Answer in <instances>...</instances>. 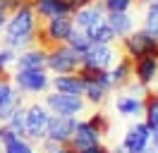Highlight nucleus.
<instances>
[{
  "instance_id": "nucleus-1",
  "label": "nucleus",
  "mask_w": 158,
  "mask_h": 153,
  "mask_svg": "<svg viewBox=\"0 0 158 153\" xmlns=\"http://www.w3.org/2000/svg\"><path fill=\"white\" fill-rule=\"evenodd\" d=\"M36 14L31 10L29 0H24L19 7L12 12V17L5 24V46L12 50H29L34 48V31H36Z\"/></svg>"
},
{
  "instance_id": "nucleus-2",
  "label": "nucleus",
  "mask_w": 158,
  "mask_h": 153,
  "mask_svg": "<svg viewBox=\"0 0 158 153\" xmlns=\"http://www.w3.org/2000/svg\"><path fill=\"white\" fill-rule=\"evenodd\" d=\"M120 48L132 60H139V57H158V36L151 34V31H146V29L129 31L127 36L120 38Z\"/></svg>"
},
{
  "instance_id": "nucleus-3",
  "label": "nucleus",
  "mask_w": 158,
  "mask_h": 153,
  "mask_svg": "<svg viewBox=\"0 0 158 153\" xmlns=\"http://www.w3.org/2000/svg\"><path fill=\"white\" fill-rule=\"evenodd\" d=\"M79 65H81V55L77 50H72L67 43H60L53 50H48L46 69L55 72V74H74Z\"/></svg>"
},
{
  "instance_id": "nucleus-4",
  "label": "nucleus",
  "mask_w": 158,
  "mask_h": 153,
  "mask_svg": "<svg viewBox=\"0 0 158 153\" xmlns=\"http://www.w3.org/2000/svg\"><path fill=\"white\" fill-rule=\"evenodd\" d=\"M48 108L41 103H31L24 108V139L29 141H43L46 139V127H48Z\"/></svg>"
},
{
  "instance_id": "nucleus-5",
  "label": "nucleus",
  "mask_w": 158,
  "mask_h": 153,
  "mask_svg": "<svg viewBox=\"0 0 158 153\" xmlns=\"http://www.w3.org/2000/svg\"><path fill=\"white\" fill-rule=\"evenodd\" d=\"M12 84L17 86L19 93H43L48 91L50 79L46 69H17L12 76Z\"/></svg>"
},
{
  "instance_id": "nucleus-6",
  "label": "nucleus",
  "mask_w": 158,
  "mask_h": 153,
  "mask_svg": "<svg viewBox=\"0 0 158 153\" xmlns=\"http://www.w3.org/2000/svg\"><path fill=\"white\" fill-rule=\"evenodd\" d=\"M84 96H72V93H48L46 96V108L53 115H74L77 117L84 110Z\"/></svg>"
},
{
  "instance_id": "nucleus-7",
  "label": "nucleus",
  "mask_w": 158,
  "mask_h": 153,
  "mask_svg": "<svg viewBox=\"0 0 158 153\" xmlns=\"http://www.w3.org/2000/svg\"><path fill=\"white\" fill-rule=\"evenodd\" d=\"M106 22V10H103V5L101 2H91V5H86V7H79L72 12V24H74V29H81L84 34H89L91 29H96L98 24H103Z\"/></svg>"
},
{
  "instance_id": "nucleus-8",
  "label": "nucleus",
  "mask_w": 158,
  "mask_h": 153,
  "mask_svg": "<svg viewBox=\"0 0 158 153\" xmlns=\"http://www.w3.org/2000/svg\"><path fill=\"white\" fill-rule=\"evenodd\" d=\"M77 127V117L74 115H53L48 117V127H46V139L55 143H67L72 132Z\"/></svg>"
},
{
  "instance_id": "nucleus-9",
  "label": "nucleus",
  "mask_w": 158,
  "mask_h": 153,
  "mask_svg": "<svg viewBox=\"0 0 158 153\" xmlns=\"http://www.w3.org/2000/svg\"><path fill=\"white\" fill-rule=\"evenodd\" d=\"M115 48L113 43H91V48L81 55V65H91V67H101V69H110L113 62H115Z\"/></svg>"
},
{
  "instance_id": "nucleus-10",
  "label": "nucleus",
  "mask_w": 158,
  "mask_h": 153,
  "mask_svg": "<svg viewBox=\"0 0 158 153\" xmlns=\"http://www.w3.org/2000/svg\"><path fill=\"white\" fill-rule=\"evenodd\" d=\"M148 136H151V129L146 127V122H137L127 129L122 139V148L129 153H144L148 148Z\"/></svg>"
},
{
  "instance_id": "nucleus-11",
  "label": "nucleus",
  "mask_w": 158,
  "mask_h": 153,
  "mask_svg": "<svg viewBox=\"0 0 158 153\" xmlns=\"http://www.w3.org/2000/svg\"><path fill=\"white\" fill-rule=\"evenodd\" d=\"M98 141H101V134L96 132L86 120H77V127H74V132H72V136H69L67 146L74 148V151H79V148L94 146V143H98Z\"/></svg>"
},
{
  "instance_id": "nucleus-12",
  "label": "nucleus",
  "mask_w": 158,
  "mask_h": 153,
  "mask_svg": "<svg viewBox=\"0 0 158 153\" xmlns=\"http://www.w3.org/2000/svg\"><path fill=\"white\" fill-rule=\"evenodd\" d=\"M158 79V57H139L134 60V81L148 89Z\"/></svg>"
},
{
  "instance_id": "nucleus-13",
  "label": "nucleus",
  "mask_w": 158,
  "mask_h": 153,
  "mask_svg": "<svg viewBox=\"0 0 158 153\" xmlns=\"http://www.w3.org/2000/svg\"><path fill=\"white\" fill-rule=\"evenodd\" d=\"M46 62H48V53H46V50H41V48L22 50L19 55L15 57L17 69H46Z\"/></svg>"
},
{
  "instance_id": "nucleus-14",
  "label": "nucleus",
  "mask_w": 158,
  "mask_h": 153,
  "mask_svg": "<svg viewBox=\"0 0 158 153\" xmlns=\"http://www.w3.org/2000/svg\"><path fill=\"white\" fill-rule=\"evenodd\" d=\"M74 74L84 81V84H98L103 89H113V81H110V72L108 69H101V67H91V65H79Z\"/></svg>"
},
{
  "instance_id": "nucleus-15",
  "label": "nucleus",
  "mask_w": 158,
  "mask_h": 153,
  "mask_svg": "<svg viewBox=\"0 0 158 153\" xmlns=\"http://www.w3.org/2000/svg\"><path fill=\"white\" fill-rule=\"evenodd\" d=\"M134 79V60L127 57L125 53L120 55L118 65L113 67V72H110V81H113V89H125L127 81Z\"/></svg>"
},
{
  "instance_id": "nucleus-16",
  "label": "nucleus",
  "mask_w": 158,
  "mask_h": 153,
  "mask_svg": "<svg viewBox=\"0 0 158 153\" xmlns=\"http://www.w3.org/2000/svg\"><path fill=\"white\" fill-rule=\"evenodd\" d=\"M53 89L58 93H72V96H84V81L77 74H58L53 81Z\"/></svg>"
},
{
  "instance_id": "nucleus-17",
  "label": "nucleus",
  "mask_w": 158,
  "mask_h": 153,
  "mask_svg": "<svg viewBox=\"0 0 158 153\" xmlns=\"http://www.w3.org/2000/svg\"><path fill=\"white\" fill-rule=\"evenodd\" d=\"M106 24L115 31L118 38L127 36L129 31H134V19L129 17V12H108L106 14Z\"/></svg>"
},
{
  "instance_id": "nucleus-18",
  "label": "nucleus",
  "mask_w": 158,
  "mask_h": 153,
  "mask_svg": "<svg viewBox=\"0 0 158 153\" xmlns=\"http://www.w3.org/2000/svg\"><path fill=\"white\" fill-rule=\"evenodd\" d=\"M115 108L122 117H137L144 113V101L139 96H120L115 101Z\"/></svg>"
},
{
  "instance_id": "nucleus-19",
  "label": "nucleus",
  "mask_w": 158,
  "mask_h": 153,
  "mask_svg": "<svg viewBox=\"0 0 158 153\" xmlns=\"http://www.w3.org/2000/svg\"><path fill=\"white\" fill-rule=\"evenodd\" d=\"M144 115H146V127L148 129H156L158 127V93L156 91H148L144 93Z\"/></svg>"
},
{
  "instance_id": "nucleus-20",
  "label": "nucleus",
  "mask_w": 158,
  "mask_h": 153,
  "mask_svg": "<svg viewBox=\"0 0 158 153\" xmlns=\"http://www.w3.org/2000/svg\"><path fill=\"white\" fill-rule=\"evenodd\" d=\"M65 43H67V46L72 48V50H77L79 55H84V53H86V50L91 48V38L86 36V34H84L81 29H72Z\"/></svg>"
},
{
  "instance_id": "nucleus-21",
  "label": "nucleus",
  "mask_w": 158,
  "mask_h": 153,
  "mask_svg": "<svg viewBox=\"0 0 158 153\" xmlns=\"http://www.w3.org/2000/svg\"><path fill=\"white\" fill-rule=\"evenodd\" d=\"M86 36L91 38V43H106V46H108V43H115V41H118L115 31H113V29H110L108 24H106V22H103V24H98L96 29H91Z\"/></svg>"
},
{
  "instance_id": "nucleus-22",
  "label": "nucleus",
  "mask_w": 158,
  "mask_h": 153,
  "mask_svg": "<svg viewBox=\"0 0 158 153\" xmlns=\"http://www.w3.org/2000/svg\"><path fill=\"white\" fill-rule=\"evenodd\" d=\"M0 153H34V146H31L24 136H15L12 141L0 146Z\"/></svg>"
},
{
  "instance_id": "nucleus-23",
  "label": "nucleus",
  "mask_w": 158,
  "mask_h": 153,
  "mask_svg": "<svg viewBox=\"0 0 158 153\" xmlns=\"http://www.w3.org/2000/svg\"><path fill=\"white\" fill-rule=\"evenodd\" d=\"M144 29L158 36V0H148L146 17H144Z\"/></svg>"
},
{
  "instance_id": "nucleus-24",
  "label": "nucleus",
  "mask_w": 158,
  "mask_h": 153,
  "mask_svg": "<svg viewBox=\"0 0 158 153\" xmlns=\"http://www.w3.org/2000/svg\"><path fill=\"white\" fill-rule=\"evenodd\" d=\"M84 96H86V101L91 105H101L108 96V89H103L98 84H84Z\"/></svg>"
},
{
  "instance_id": "nucleus-25",
  "label": "nucleus",
  "mask_w": 158,
  "mask_h": 153,
  "mask_svg": "<svg viewBox=\"0 0 158 153\" xmlns=\"http://www.w3.org/2000/svg\"><path fill=\"white\" fill-rule=\"evenodd\" d=\"M22 98H24V96L17 91V93L12 96L10 101L0 103V122H7V120H10V115H12V113H15V110H17V108L22 105Z\"/></svg>"
},
{
  "instance_id": "nucleus-26",
  "label": "nucleus",
  "mask_w": 158,
  "mask_h": 153,
  "mask_svg": "<svg viewBox=\"0 0 158 153\" xmlns=\"http://www.w3.org/2000/svg\"><path fill=\"white\" fill-rule=\"evenodd\" d=\"M86 122H89L91 127H94V129H96V132L101 134V136H106V134L110 132V120H108V117H106L103 113H101V110H96V113L91 115Z\"/></svg>"
},
{
  "instance_id": "nucleus-27",
  "label": "nucleus",
  "mask_w": 158,
  "mask_h": 153,
  "mask_svg": "<svg viewBox=\"0 0 158 153\" xmlns=\"http://www.w3.org/2000/svg\"><path fill=\"white\" fill-rule=\"evenodd\" d=\"M5 124H7L17 136H24V105H19V108L10 115V120H7Z\"/></svg>"
},
{
  "instance_id": "nucleus-28",
  "label": "nucleus",
  "mask_w": 158,
  "mask_h": 153,
  "mask_svg": "<svg viewBox=\"0 0 158 153\" xmlns=\"http://www.w3.org/2000/svg\"><path fill=\"white\" fill-rule=\"evenodd\" d=\"M134 2H137V0H101L106 14H108V12H129V7H132Z\"/></svg>"
},
{
  "instance_id": "nucleus-29",
  "label": "nucleus",
  "mask_w": 158,
  "mask_h": 153,
  "mask_svg": "<svg viewBox=\"0 0 158 153\" xmlns=\"http://www.w3.org/2000/svg\"><path fill=\"white\" fill-rule=\"evenodd\" d=\"M15 93H17V89H15V84H12V74L0 76V103L10 101Z\"/></svg>"
},
{
  "instance_id": "nucleus-30",
  "label": "nucleus",
  "mask_w": 158,
  "mask_h": 153,
  "mask_svg": "<svg viewBox=\"0 0 158 153\" xmlns=\"http://www.w3.org/2000/svg\"><path fill=\"white\" fill-rule=\"evenodd\" d=\"M22 2H24V0H0V12L10 17V14H12V12H15L17 7H19Z\"/></svg>"
},
{
  "instance_id": "nucleus-31",
  "label": "nucleus",
  "mask_w": 158,
  "mask_h": 153,
  "mask_svg": "<svg viewBox=\"0 0 158 153\" xmlns=\"http://www.w3.org/2000/svg\"><path fill=\"white\" fill-rule=\"evenodd\" d=\"M15 57H17V53H15V50H12V48H0V65L2 67H7L10 65V62H15Z\"/></svg>"
},
{
  "instance_id": "nucleus-32",
  "label": "nucleus",
  "mask_w": 158,
  "mask_h": 153,
  "mask_svg": "<svg viewBox=\"0 0 158 153\" xmlns=\"http://www.w3.org/2000/svg\"><path fill=\"white\" fill-rule=\"evenodd\" d=\"M74 153H110V148L108 146H103V143H94V146H86V148H79V151H74Z\"/></svg>"
},
{
  "instance_id": "nucleus-33",
  "label": "nucleus",
  "mask_w": 158,
  "mask_h": 153,
  "mask_svg": "<svg viewBox=\"0 0 158 153\" xmlns=\"http://www.w3.org/2000/svg\"><path fill=\"white\" fill-rule=\"evenodd\" d=\"M62 2H65V5H67L72 12H74V10H79V7H86V5H91L94 0H62Z\"/></svg>"
},
{
  "instance_id": "nucleus-34",
  "label": "nucleus",
  "mask_w": 158,
  "mask_h": 153,
  "mask_svg": "<svg viewBox=\"0 0 158 153\" xmlns=\"http://www.w3.org/2000/svg\"><path fill=\"white\" fill-rule=\"evenodd\" d=\"M148 148H156L158 151V127L151 129V136H148Z\"/></svg>"
},
{
  "instance_id": "nucleus-35",
  "label": "nucleus",
  "mask_w": 158,
  "mask_h": 153,
  "mask_svg": "<svg viewBox=\"0 0 158 153\" xmlns=\"http://www.w3.org/2000/svg\"><path fill=\"white\" fill-rule=\"evenodd\" d=\"M50 153H74V148H69L67 143H58V146H55Z\"/></svg>"
},
{
  "instance_id": "nucleus-36",
  "label": "nucleus",
  "mask_w": 158,
  "mask_h": 153,
  "mask_svg": "<svg viewBox=\"0 0 158 153\" xmlns=\"http://www.w3.org/2000/svg\"><path fill=\"white\" fill-rule=\"evenodd\" d=\"M5 24H7V14H2V12H0V31L5 29Z\"/></svg>"
},
{
  "instance_id": "nucleus-37",
  "label": "nucleus",
  "mask_w": 158,
  "mask_h": 153,
  "mask_svg": "<svg viewBox=\"0 0 158 153\" xmlns=\"http://www.w3.org/2000/svg\"><path fill=\"white\" fill-rule=\"evenodd\" d=\"M5 74H10V72H7V67H2V65H0V76H5Z\"/></svg>"
},
{
  "instance_id": "nucleus-38",
  "label": "nucleus",
  "mask_w": 158,
  "mask_h": 153,
  "mask_svg": "<svg viewBox=\"0 0 158 153\" xmlns=\"http://www.w3.org/2000/svg\"><path fill=\"white\" fill-rule=\"evenodd\" d=\"M125 153H129V151H125Z\"/></svg>"
}]
</instances>
